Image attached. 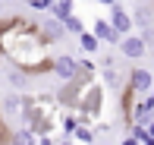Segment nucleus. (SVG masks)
<instances>
[{"label": "nucleus", "instance_id": "20", "mask_svg": "<svg viewBox=\"0 0 154 145\" xmlns=\"http://www.w3.org/2000/svg\"><path fill=\"white\" fill-rule=\"evenodd\" d=\"M25 3H29L32 10H47V13H51V3H54V0H25Z\"/></svg>", "mask_w": 154, "mask_h": 145}, {"label": "nucleus", "instance_id": "25", "mask_svg": "<svg viewBox=\"0 0 154 145\" xmlns=\"http://www.w3.org/2000/svg\"><path fill=\"white\" fill-rule=\"evenodd\" d=\"M0 3H3V0H0Z\"/></svg>", "mask_w": 154, "mask_h": 145}, {"label": "nucleus", "instance_id": "2", "mask_svg": "<svg viewBox=\"0 0 154 145\" xmlns=\"http://www.w3.org/2000/svg\"><path fill=\"white\" fill-rule=\"evenodd\" d=\"M22 126H29L38 136H51L60 126V110H57V98L51 95H25L22 104Z\"/></svg>", "mask_w": 154, "mask_h": 145}, {"label": "nucleus", "instance_id": "9", "mask_svg": "<svg viewBox=\"0 0 154 145\" xmlns=\"http://www.w3.org/2000/svg\"><path fill=\"white\" fill-rule=\"evenodd\" d=\"M91 32H94V38L101 41V44H104V41H107V44H120V41H123V35L113 29V25H110V19H104V16H97V19H94Z\"/></svg>", "mask_w": 154, "mask_h": 145}, {"label": "nucleus", "instance_id": "24", "mask_svg": "<svg viewBox=\"0 0 154 145\" xmlns=\"http://www.w3.org/2000/svg\"><path fill=\"white\" fill-rule=\"evenodd\" d=\"M142 145H154V136L148 133V136H145V139H142Z\"/></svg>", "mask_w": 154, "mask_h": 145}, {"label": "nucleus", "instance_id": "5", "mask_svg": "<svg viewBox=\"0 0 154 145\" xmlns=\"http://www.w3.org/2000/svg\"><path fill=\"white\" fill-rule=\"evenodd\" d=\"M51 73L57 76L60 82H69V79H75V76H79V60H75L72 54H57V57H54V63H51Z\"/></svg>", "mask_w": 154, "mask_h": 145}, {"label": "nucleus", "instance_id": "6", "mask_svg": "<svg viewBox=\"0 0 154 145\" xmlns=\"http://www.w3.org/2000/svg\"><path fill=\"white\" fill-rule=\"evenodd\" d=\"M107 19H110V25H113L116 32L126 38V35H132V29H135V22H132V13L129 10H123V3H113V6H107Z\"/></svg>", "mask_w": 154, "mask_h": 145}, {"label": "nucleus", "instance_id": "23", "mask_svg": "<svg viewBox=\"0 0 154 145\" xmlns=\"http://www.w3.org/2000/svg\"><path fill=\"white\" fill-rule=\"evenodd\" d=\"M145 101H148V104L154 107V88H151V92H148V95H145Z\"/></svg>", "mask_w": 154, "mask_h": 145}, {"label": "nucleus", "instance_id": "12", "mask_svg": "<svg viewBox=\"0 0 154 145\" xmlns=\"http://www.w3.org/2000/svg\"><path fill=\"white\" fill-rule=\"evenodd\" d=\"M72 13H75V0H54V3H51V16L63 19V22H66Z\"/></svg>", "mask_w": 154, "mask_h": 145}, {"label": "nucleus", "instance_id": "7", "mask_svg": "<svg viewBox=\"0 0 154 145\" xmlns=\"http://www.w3.org/2000/svg\"><path fill=\"white\" fill-rule=\"evenodd\" d=\"M116 47L123 51V57H126V60H142L145 54H148V44H145V38H142V35H126Z\"/></svg>", "mask_w": 154, "mask_h": 145}, {"label": "nucleus", "instance_id": "10", "mask_svg": "<svg viewBox=\"0 0 154 145\" xmlns=\"http://www.w3.org/2000/svg\"><path fill=\"white\" fill-rule=\"evenodd\" d=\"M22 104H25V95L22 92H6L3 95V101H0V107H3V117H19L22 114Z\"/></svg>", "mask_w": 154, "mask_h": 145}, {"label": "nucleus", "instance_id": "17", "mask_svg": "<svg viewBox=\"0 0 154 145\" xmlns=\"http://www.w3.org/2000/svg\"><path fill=\"white\" fill-rule=\"evenodd\" d=\"M97 76H101L104 88H116V85H120V73H116L113 66H104V70H97Z\"/></svg>", "mask_w": 154, "mask_h": 145}, {"label": "nucleus", "instance_id": "15", "mask_svg": "<svg viewBox=\"0 0 154 145\" xmlns=\"http://www.w3.org/2000/svg\"><path fill=\"white\" fill-rule=\"evenodd\" d=\"M75 38H79V47H82L85 54H97V47H101V41L94 38V32H79Z\"/></svg>", "mask_w": 154, "mask_h": 145}, {"label": "nucleus", "instance_id": "14", "mask_svg": "<svg viewBox=\"0 0 154 145\" xmlns=\"http://www.w3.org/2000/svg\"><path fill=\"white\" fill-rule=\"evenodd\" d=\"M72 142H82V145H94V129L88 126V120H79V126L72 129Z\"/></svg>", "mask_w": 154, "mask_h": 145}, {"label": "nucleus", "instance_id": "1", "mask_svg": "<svg viewBox=\"0 0 154 145\" xmlns=\"http://www.w3.org/2000/svg\"><path fill=\"white\" fill-rule=\"evenodd\" d=\"M0 57H6L13 66L25 73H44L54 63L51 41H44L35 22H25L19 16L0 22Z\"/></svg>", "mask_w": 154, "mask_h": 145}, {"label": "nucleus", "instance_id": "19", "mask_svg": "<svg viewBox=\"0 0 154 145\" xmlns=\"http://www.w3.org/2000/svg\"><path fill=\"white\" fill-rule=\"evenodd\" d=\"M66 32H72V35H79V32H85V25H82V19L75 16V13H72L69 19H66Z\"/></svg>", "mask_w": 154, "mask_h": 145}, {"label": "nucleus", "instance_id": "22", "mask_svg": "<svg viewBox=\"0 0 154 145\" xmlns=\"http://www.w3.org/2000/svg\"><path fill=\"white\" fill-rule=\"evenodd\" d=\"M94 3H101V6H113V3H120V0H94Z\"/></svg>", "mask_w": 154, "mask_h": 145}, {"label": "nucleus", "instance_id": "21", "mask_svg": "<svg viewBox=\"0 0 154 145\" xmlns=\"http://www.w3.org/2000/svg\"><path fill=\"white\" fill-rule=\"evenodd\" d=\"M123 145H142V142H138V139H135V136H132V133H129V136H126V139H123Z\"/></svg>", "mask_w": 154, "mask_h": 145}, {"label": "nucleus", "instance_id": "16", "mask_svg": "<svg viewBox=\"0 0 154 145\" xmlns=\"http://www.w3.org/2000/svg\"><path fill=\"white\" fill-rule=\"evenodd\" d=\"M75 126H79V114H75V110H66V114L60 117V129H63V136H72Z\"/></svg>", "mask_w": 154, "mask_h": 145}, {"label": "nucleus", "instance_id": "3", "mask_svg": "<svg viewBox=\"0 0 154 145\" xmlns=\"http://www.w3.org/2000/svg\"><path fill=\"white\" fill-rule=\"evenodd\" d=\"M75 114H79V120H97L101 117V110H104V85L101 82H88L85 85V92L79 95V101H75Z\"/></svg>", "mask_w": 154, "mask_h": 145}, {"label": "nucleus", "instance_id": "4", "mask_svg": "<svg viewBox=\"0 0 154 145\" xmlns=\"http://www.w3.org/2000/svg\"><path fill=\"white\" fill-rule=\"evenodd\" d=\"M126 85H129L132 95H148L154 88V76L145 70V66H132L129 76H126Z\"/></svg>", "mask_w": 154, "mask_h": 145}, {"label": "nucleus", "instance_id": "18", "mask_svg": "<svg viewBox=\"0 0 154 145\" xmlns=\"http://www.w3.org/2000/svg\"><path fill=\"white\" fill-rule=\"evenodd\" d=\"M132 22H135V25H142V29H151L154 16H151V10H148V6H138V10L132 13Z\"/></svg>", "mask_w": 154, "mask_h": 145}, {"label": "nucleus", "instance_id": "8", "mask_svg": "<svg viewBox=\"0 0 154 145\" xmlns=\"http://www.w3.org/2000/svg\"><path fill=\"white\" fill-rule=\"evenodd\" d=\"M38 29H41V35H44V41H51V44H57V41L66 38V22L57 16H47L44 22H38Z\"/></svg>", "mask_w": 154, "mask_h": 145}, {"label": "nucleus", "instance_id": "13", "mask_svg": "<svg viewBox=\"0 0 154 145\" xmlns=\"http://www.w3.org/2000/svg\"><path fill=\"white\" fill-rule=\"evenodd\" d=\"M6 79H10V85L16 88V92H25V85H29V73L13 66V63H10V70H6Z\"/></svg>", "mask_w": 154, "mask_h": 145}, {"label": "nucleus", "instance_id": "11", "mask_svg": "<svg viewBox=\"0 0 154 145\" xmlns=\"http://www.w3.org/2000/svg\"><path fill=\"white\" fill-rule=\"evenodd\" d=\"M10 145H38V133H32L29 126H19V129H13Z\"/></svg>", "mask_w": 154, "mask_h": 145}]
</instances>
